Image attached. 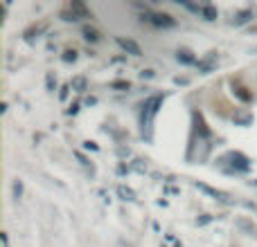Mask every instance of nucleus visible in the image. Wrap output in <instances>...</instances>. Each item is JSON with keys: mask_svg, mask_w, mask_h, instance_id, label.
I'll return each mask as SVG.
<instances>
[{"mask_svg": "<svg viewBox=\"0 0 257 247\" xmlns=\"http://www.w3.org/2000/svg\"><path fill=\"white\" fill-rule=\"evenodd\" d=\"M162 104V97L156 95L151 99H147L142 104V135H147V139H151V124H154V117L158 112V106Z\"/></svg>", "mask_w": 257, "mask_h": 247, "instance_id": "nucleus-1", "label": "nucleus"}, {"mask_svg": "<svg viewBox=\"0 0 257 247\" xmlns=\"http://www.w3.org/2000/svg\"><path fill=\"white\" fill-rule=\"evenodd\" d=\"M54 85H57V81L52 79V74H48V88H50V90H54Z\"/></svg>", "mask_w": 257, "mask_h": 247, "instance_id": "nucleus-14", "label": "nucleus"}, {"mask_svg": "<svg viewBox=\"0 0 257 247\" xmlns=\"http://www.w3.org/2000/svg\"><path fill=\"white\" fill-rule=\"evenodd\" d=\"M147 21L154 23V25H158V27H174L176 25V21H174L169 14H149Z\"/></svg>", "mask_w": 257, "mask_h": 247, "instance_id": "nucleus-2", "label": "nucleus"}, {"mask_svg": "<svg viewBox=\"0 0 257 247\" xmlns=\"http://www.w3.org/2000/svg\"><path fill=\"white\" fill-rule=\"evenodd\" d=\"M21 191H23V184H21V182H16V184H14V193H16V198L21 195Z\"/></svg>", "mask_w": 257, "mask_h": 247, "instance_id": "nucleus-13", "label": "nucleus"}, {"mask_svg": "<svg viewBox=\"0 0 257 247\" xmlns=\"http://www.w3.org/2000/svg\"><path fill=\"white\" fill-rule=\"evenodd\" d=\"M84 38H88V41H97V38H99V32L93 29V27H84Z\"/></svg>", "mask_w": 257, "mask_h": 247, "instance_id": "nucleus-6", "label": "nucleus"}, {"mask_svg": "<svg viewBox=\"0 0 257 247\" xmlns=\"http://www.w3.org/2000/svg\"><path fill=\"white\" fill-rule=\"evenodd\" d=\"M113 88H127L128 90V81H115V83H113Z\"/></svg>", "mask_w": 257, "mask_h": 247, "instance_id": "nucleus-11", "label": "nucleus"}, {"mask_svg": "<svg viewBox=\"0 0 257 247\" xmlns=\"http://www.w3.org/2000/svg\"><path fill=\"white\" fill-rule=\"evenodd\" d=\"M70 11H72V21H79V18H88V9H86L81 2H70Z\"/></svg>", "mask_w": 257, "mask_h": 247, "instance_id": "nucleus-3", "label": "nucleus"}, {"mask_svg": "<svg viewBox=\"0 0 257 247\" xmlns=\"http://www.w3.org/2000/svg\"><path fill=\"white\" fill-rule=\"evenodd\" d=\"M75 58H77L75 52H65V54H64V61H75Z\"/></svg>", "mask_w": 257, "mask_h": 247, "instance_id": "nucleus-12", "label": "nucleus"}, {"mask_svg": "<svg viewBox=\"0 0 257 247\" xmlns=\"http://www.w3.org/2000/svg\"><path fill=\"white\" fill-rule=\"evenodd\" d=\"M178 61H183V63H194V56L190 50H181L178 52Z\"/></svg>", "mask_w": 257, "mask_h": 247, "instance_id": "nucleus-5", "label": "nucleus"}, {"mask_svg": "<svg viewBox=\"0 0 257 247\" xmlns=\"http://www.w3.org/2000/svg\"><path fill=\"white\" fill-rule=\"evenodd\" d=\"M201 11H203V16H205V21H214V18H217V9H214V7H203V9H201Z\"/></svg>", "mask_w": 257, "mask_h": 247, "instance_id": "nucleus-8", "label": "nucleus"}, {"mask_svg": "<svg viewBox=\"0 0 257 247\" xmlns=\"http://www.w3.org/2000/svg\"><path fill=\"white\" fill-rule=\"evenodd\" d=\"M118 43L122 45L124 50H127L128 54H133V56H140V45L135 41H131V38H118Z\"/></svg>", "mask_w": 257, "mask_h": 247, "instance_id": "nucleus-4", "label": "nucleus"}, {"mask_svg": "<svg viewBox=\"0 0 257 247\" xmlns=\"http://www.w3.org/2000/svg\"><path fill=\"white\" fill-rule=\"evenodd\" d=\"M72 88H75L77 92H84V90H86V79H84V77H77V79H72Z\"/></svg>", "mask_w": 257, "mask_h": 247, "instance_id": "nucleus-7", "label": "nucleus"}, {"mask_svg": "<svg viewBox=\"0 0 257 247\" xmlns=\"http://www.w3.org/2000/svg\"><path fill=\"white\" fill-rule=\"evenodd\" d=\"M118 191H120V193H122L127 200H133V191H131V189H127V187H120Z\"/></svg>", "mask_w": 257, "mask_h": 247, "instance_id": "nucleus-9", "label": "nucleus"}, {"mask_svg": "<svg viewBox=\"0 0 257 247\" xmlns=\"http://www.w3.org/2000/svg\"><path fill=\"white\" fill-rule=\"evenodd\" d=\"M248 18H251V11H244V14H239V18H237V23H246Z\"/></svg>", "mask_w": 257, "mask_h": 247, "instance_id": "nucleus-10", "label": "nucleus"}]
</instances>
